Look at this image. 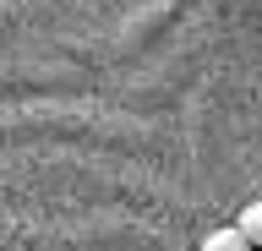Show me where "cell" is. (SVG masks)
Wrapping results in <instances>:
<instances>
[{
    "mask_svg": "<svg viewBox=\"0 0 262 251\" xmlns=\"http://www.w3.org/2000/svg\"><path fill=\"white\" fill-rule=\"evenodd\" d=\"M202 251H251L241 240V230H235V224H224V230H213L208 240H202Z\"/></svg>",
    "mask_w": 262,
    "mask_h": 251,
    "instance_id": "obj_2",
    "label": "cell"
},
{
    "mask_svg": "<svg viewBox=\"0 0 262 251\" xmlns=\"http://www.w3.org/2000/svg\"><path fill=\"white\" fill-rule=\"evenodd\" d=\"M235 230H241V240L251 251L262 246V202H251V208H241V218H235Z\"/></svg>",
    "mask_w": 262,
    "mask_h": 251,
    "instance_id": "obj_1",
    "label": "cell"
}]
</instances>
